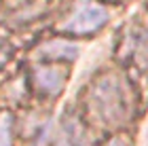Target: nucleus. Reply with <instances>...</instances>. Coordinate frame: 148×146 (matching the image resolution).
Returning <instances> with one entry per match:
<instances>
[{
	"mask_svg": "<svg viewBox=\"0 0 148 146\" xmlns=\"http://www.w3.org/2000/svg\"><path fill=\"white\" fill-rule=\"evenodd\" d=\"M108 21V11L99 4H85L64 23V32L68 34H91L97 32Z\"/></svg>",
	"mask_w": 148,
	"mask_h": 146,
	"instance_id": "f257e3e1",
	"label": "nucleus"
},
{
	"mask_svg": "<svg viewBox=\"0 0 148 146\" xmlns=\"http://www.w3.org/2000/svg\"><path fill=\"white\" fill-rule=\"evenodd\" d=\"M64 74H57V70L55 68H45V70H40L38 72V83H40V87H45V89H51V91H55L59 89L64 85Z\"/></svg>",
	"mask_w": 148,
	"mask_h": 146,
	"instance_id": "f03ea898",
	"label": "nucleus"
},
{
	"mask_svg": "<svg viewBox=\"0 0 148 146\" xmlns=\"http://www.w3.org/2000/svg\"><path fill=\"white\" fill-rule=\"evenodd\" d=\"M57 146H74V144H72V142H68V140H64V142H59Z\"/></svg>",
	"mask_w": 148,
	"mask_h": 146,
	"instance_id": "7ed1b4c3",
	"label": "nucleus"
}]
</instances>
